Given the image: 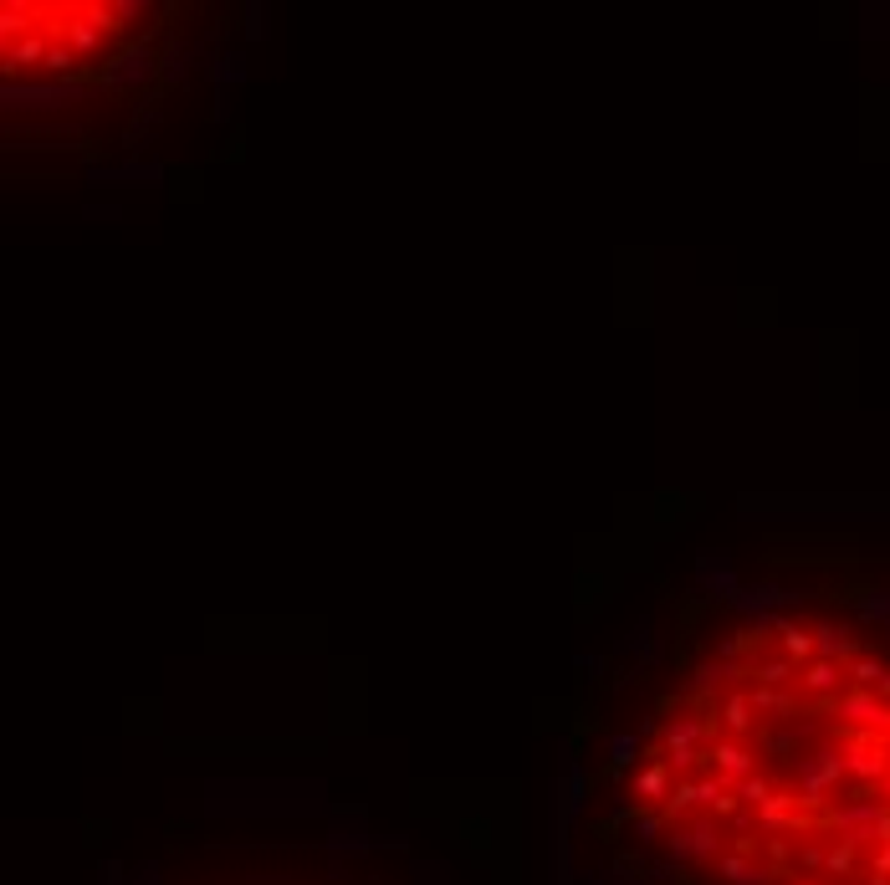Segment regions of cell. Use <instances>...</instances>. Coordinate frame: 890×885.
Segmentation results:
<instances>
[{
	"label": "cell",
	"mask_w": 890,
	"mask_h": 885,
	"mask_svg": "<svg viewBox=\"0 0 890 885\" xmlns=\"http://www.w3.org/2000/svg\"><path fill=\"white\" fill-rule=\"evenodd\" d=\"M143 78H154V52L149 47H129L123 57L98 67V82H113V88H129V82H143Z\"/></svg>",
	"instance_id": "cell-1"
},
{
	"label": "cell",
	"mask_w": 890,
	"mask_h": 885,
	"mask_svg": "<svg viewBox=\"0 0 890 885\" xmlns=\"http://www.w3.org/2000/svg\"><path fill=\"white\" fill-rule=\"evenodd\" d=\"M47 52H52V36H47V31H31V36L11 41V47H5V62H0L5 67V82H16V72H31V67L41 72Z\"/></svg>",
	"instance_id": "cell-2"
},
{
	"label": "cell",
	"mask_w": 890,
	"mask_h": 885,
	"mask_svg": "<svg viewBox=\"0 0 890 885\" xmlns=\"http://www.w3.org/2000/svg\"><path fill=\"white\" fill-rule=\"evenodd\" d=\"M82 82H47V88H31V82H5V103L11 108H52V103H67V98H78Z\"/></svg>",
	"instance_id": "cell-3"
},
{
	"label": "cell",
	"mask_w": 890,
	"mask_h": 885,
	"mask_svg": "<svg viewBox=\"0 0 890 885\" xmlns=\"http://www.w3.org/2000/svg\"><path fill=\"white\" fill-rule=\"evenodd\" d=\"M41 11H47V5H37V0H5V5H0V41L11 47V41L31 36V31L41 26L37 21Z\"/></svg>",
	"instance_id": "cell-4"
},
{
	"label": "cell",
	"mask_w": 890,
	"mask_h": 885,
	"mask_svg": "<svg viewBox=\"0 0 890 885\" xmlns=\"http://www.w3.org/2000/svg\"><path fill=\"white\" fill-rule=\"evenodd\" d=\"M813 655H819V661H850L854 640L844 635L839 625H819V630H813Z\"/></svg>",
	"instance_id": "cell-5"
},
{
	"label": "cell",
	"mask_w": 890,
	"mask_h": 885,
	"mask_svg": "<svg viewBox=\"0 0 890 885\" xmlns=\"http://www.w3.org/2000/svg\"><path fill=\"white\" fill-rule=\"evenodd\" d=\"M778 651H783L788 655V661H809V655H813V635H809V630H803V625H793V620H783V614H778Z\"/></svg>",
	"instance_id": "cell-6"
},
{
	"label": "cell",
	"mask_w": 890,
	"mask_h": 885,
	"mask_svg": "<svg viewBox=\"0 0 890 885\" xmlns=\"http://www.w3.org/2000/svg\"><path fill=\"white\" fill-rule=\"evenodd\" d=\"M113 11L123 26H139V16H154V5L149 0H113Z\"/></svg>",
	"instance_id": "cell-7"
}]
</instances>
